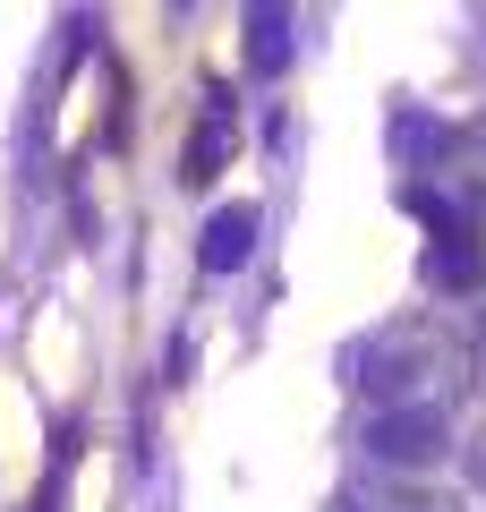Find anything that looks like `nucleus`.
Masks as SVG:
<instances>
[{
	"instance_id": "1",
	"label": "nucleus",
	"mask_w": 486,
	"mask_h": 512,
	"mask_svg": "<svg viewBox=\"0 0 486 512\" xmlns=\"http://www.w3.org/2000/svg\"><path fill=\"white\" fill-rule=\"evenodd\" d=\"M342 376L359 384L367 410H444L452 342L427 325H384V333H359L342 350Z\"/></svg>"
},
{
	"instance_id": "2",
	"label": "nucleus",
	"mask_w": 486,
	"mask_h": 512,
	"mask_svg": "<svg viewBox=\"0 0 486 512\" xmlns=\"http://www.w3.org/2000/svg\"><path fill=\"white\" fill-rule=\"evenodd\" d=\"M359 453L376 461V470H435V461L452 453V419L444 410H367Z\"/></svg>"
},
{
	"instance_id": "3",
	"label": "nucleus",
	"mask_w": 486,
	"mask_h": 512,
	"mask_svg": "<svg viewBox=\"0 0 486 512\" xmlns=\"http://www.w3.org/2000/svg\"><path fill=\"white\" fill-rule=\"evenodd\" d=\"M248 248H256V205H222L214 222H205V274H239L248 265Z\"/></svg>"
},
{
	"instance_id": "4",
	"label": "nucleus",
	"mask_w": 486,
	"mask_h": 512,
	"mask_svg": "<svg viewBox=\"0 0 486 512\" xmlns=\"http://www.w3.org/2000/svg\"><path fill=\"white\" fill-rule=\"evenodd\" d=\"M282 26H290L282 9H256V18H248V35H256V43H248V69H256V77L290 69V35H282Z\"/></svg>"
},
{
	"instance_id": "5",
	"label": "nucleus",
	"mask_w": 486,
	"mask_h": 512,
	"mask_svg": "<svg viewBox=\"0 0 486 512\" xmlns=\"http://www.w3.org/2000/svg\"><path fill=\"white\" fill-rule=\"evenodd\" d=\"M427 282H452V291H469V282H478V248H469V239H444V248L427 256Z\"/></svg>"
},
{
	"instance_id": "6",
	"label": "nucleus",
	"mask_w": 486,
	"mask_h": 512,
	"mask_svg": "<svg viewBox=\"0 0 486 512\" xmlns=\"http://www.w3.org/2000/svg\"><path fill=\"white\" fill-rule=\"evenodd\" d=\"M333 512H452V504H427V495H367V487H342Z\"/></svg>"
},
{
	"instance_id": "7",
	"label": "nucleus",
	"mask_w": 486,
	"mask_h": 512,
	"mask_svg": "<svg viewBox=\"0 0 486 512\" xmlns=\"http://www.w3.org/2000/svg\"><path fill=\"white\" fill-rule=\"evenodd\" d=\"M461 470H469V487H478V495H486V427H478V436H469V444H461Z\"/></svg>"
},
{
	"instance_id": "8",
	"label": "nucleus",
	"mask_w": 486,
	"mask_h": 512,
	"mask_svg": "<svg viewBox=\"0 0 486 512\" xmlns=\"http://www.w3.org/2000/svg\"><path fill=\"white\" fill-rule=\"evenodd\" d=\"M469 367H478V376H486V308L469 316Z\"/></svg>"
},
{
	"instance_id": "9",
	"label": "nucleus",
	"mask_w": 486,
	"mask_h": 512,
	"mask_svg": "<svg viewBox=\"0 0 486 512\" xmlns=\"http://www.w3.org/2000/svg\"><path fill=\"white\" fill-rule=\"evenodd\" d=\"M478 402H486V376H478Z\"/></svg>"
}]
</instances>
